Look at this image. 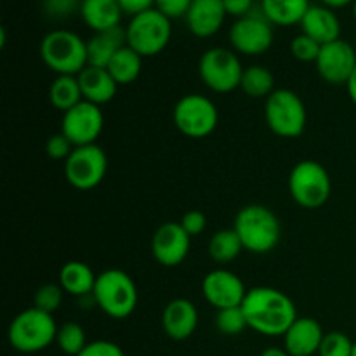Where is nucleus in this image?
I'll return each instance as SVG.
<instances>
[{
  "label": "nucleus",
  "instance_id": "obj_1",
  "mask_svg": "<svg viewBox=\"0 0 356 356\" xmlns=\"http://www.w3.org/2000/svg\"><path fill=\"white\" fill-rule=\"evenodd\" d=\"M249 329L261 336H285L299 318L294 301L273 287H254L247 292L242 305Z\"/></svg>",
  "mask_w": 356,
  "mask_h": 356
},
{
  "label": "nucleus",
  "instance_id": "obj_2",
  "mask_svg": "<svg viewBox=\"0 0 356 356\" xmlns=\"http://www.w3.org/2000/svg\"><path fill=\"white\" fill-rule=\"evenodd\" d=\"M233 229L242 240L243 250L252 254H268L278 245L282 236L280 219L271 209L250 204L240 209Z\"/></svg>",
  "mask_w": 356,
  "mask_h": 356
},
{
  "label": "nucleus",
  "instance_id": "obj_3",
  "mask_svg": "<svg viewBox=\"0 0 356 356\" xmlns=\"http://www.w3.org/2000/svg\"><path fill=\"white\" fill-rule=\"evenodd\" d=\"M40 58L56 75H79L87 61V40L66 28L49 31L40 42Z\"/></svg>",
  "mask_w": 356,
  "mask_h": 356
},
{
  "label": "nucleus",
  "instance_id": "obj_4",
  "mask_svg": "<svg viewBox=\"0 0 356 356\" xmlns=\"http://www.w3.org/2000/svg\"><path fill=\"white\" fill-rule=\"evenodd\" d=\"M58 329L51 313L31 306L14 316L7 330V339L19 353H38L54 343Z\"/></svg>",
  "mask_w": 356,
  "mask_h": 356
},
{
  "label": "nucleus",
  "instance_id": "obj_5",
  "mask_svg": "<svg viewBox=\"0 0 356 356\" xmlns=\"http://www.w3.org/2000/svg\"><path fill=\"white\" fill-rule=\"evenodd\" d=\"M92 294L97 308L115 320L129 318L139 301L134 280L122 270H106L97 275Z\"/></svg>",
  "mask_w": 356,
  "mask_h": 356
},
{
  "label": "nucleus",
  "instance_id": "obj_6",
  "mask_svg": "<svg viewBox=\"0 0 356 356\" xmlns=\"http://www.w3.org/2000/svg\"><path fill=\"white\" fill-rule=\"evenodd\" d=\"M125 38L129 47L134 49L141 58L159 56L172 38V19L153 7L129 19Z\"/></svg>",
  "mask_w": 356,
  "mask_h": 356
},
{
  "label": "nucleus",
  "instance_id": "obj_7",
  "mask_svg": "<svg viewBox=\"0 0 356 356\" xmlns=\"http://www.w3.org/2000/svg\"><path fill=\"white\" fill-rule=\"evenodd\" d=\"M289 193L299 207L315 211L329 202L332 181L322 163L301 160L289 174Z\"/></svg>",
  "mask_w": 356,
  "mask_h": 356
},
{
  "label": "nucleus",
  "instance_id": "obj_8",
  "mask_svg": "<svg viewBox=\"0 0 356 356\" xmlns=\"http://www.w3.org/2000/svg\"><path fill=\"white\" fill-rule=\"evenodd\" d=\"M264 118L280 138L294 139L305 132L308 113L301 97L291 89H275L264 104Z\"/></svg>",
  "mask_w": 356,
  "mask_h": 356
},
{
  "label": "nucleus",
  "instance_id": "obj_9",
  "mask_svg": "<svg viewBox=\"0 0 356 356\" xmlns=\"http://www.w3.org/2000/svg\"><path fill=\"white\" fill-rule=\"evenodd\" d=\"M243 66L233 49L211 47L198 61V73L207 89L218 94H228L238 89Z\"/></svg>",
  "mask_w": 356,
  "mask_h": 356
},
{
  "label": "nucleus",
  "instance_id": "obj_10",
  "mask_svg": "<svg viewBox=\"0 0 356 356\" xmlns=\"http://www.w3.org/2000/svg\"><path fill=\"white\" fill-rule=\"evenodd\" d=\"M172 120L177 131L191 139L207 138L218 127L219 113L214 101L202 94H186L176 103Z\"/></svg>",
  "mask_w": 356,
  "mask_h": 356
},
{
  "label": "nucleus",
  "instance_id": "obj_11",
  "mask_svg": "<svg viewBox=\"0 0 356 356\" xmlns=\"http://www.w3.org/2000/svg\"><path fill=\"white\" fill-rule=\"evenodd\" d=\"M273 24L266 19L259 7L247 16L233 21L228 31L232 49L243 56L264 54L273 45Z\"/></svg>",
  "mask_w": 356,
  "mask_h": 356
},
{
  "label": "nucleus",
  "instance_id": "obj_12",
  "mask_svg": "<svg viewBox=\"0 0 356 356\" xmlns=\"http://www.w3.org/2000/svg\"><path fill=\"white\" fill-rule=\"evenodd\" d=\"M108 170V156L97 145L76 146L65 160V177L70 186L80 191L94 190L103 183Z\"/></svg>",
  "mask_w": 356,
  "mask_h": 356
},
{
  "label": "nucleus",
  "instance_id": "obj_13",
  "mask_svg": "<svg viewBox=\"0 0 356 356\" xmlns=\"http://www.w3.org/2000/svg\"><path fill=\"white\" fill-rule=\"evenodd\" d=\"M104 127V115L97 104L82 101L63 113L61 132L73 146L96 145Z\"/></svg>",
  "mask_w": 356,
  "mask_h": 356
},
{
  "label": "nucleus",
  "instance_id": "obj_14",
  "mask_svg": "<svg viewBox=\"0 0 356 356\" xmlns=\"http://www.w3.org/2000/svg\"><path fill=\"white\" fill-rule=\"evenodd\" d=\"M315 66L318 75L330 86H348L356 70L355 45L343 38L322 45Z\"/></svg>",
  "mask_w": 356,
  "mask_h": 356
},
{
  "label": "nucleus",
  "instance_id": "obj_15",
  "mask_svg": "<svg viewBox=\"0 0 356 356\" xmlns=\"http://www.w3.org/2000/svg\"><path fill=\"white\" fill-rule=\"evenodd\" d=\"M247 292L249 291L245 289L242 278L225 268L209 271L202 280V294L205 301L214 306L218 312L242 306Z\"/></svg>",
  "mask_w": 356,
  "mask_h": 356
},
{
  "label": "nucleus",
  "instance_id": "obj_16",
  "mask_svg": "<svg viewBox=\"0 0 356 356\" xmlns=\"http://www.w3.org/2000/svg\"><path fill=\"white\" fill-rule=\"evenodd\" d=\"M191 236L183 229L181 222L169 221L159 226L152 238V254L162 266H179L190 252Z\"/></svg>",
  "mask_w": 356,
  "mask_h": 356
},
{
  "label": "nucleus",
  "instance_id": "obj_17",
  "mask_svg": "<svg viewBox=\"0 0 356 356\" xmlns=\"http://www.w3.org/2000/svg\"><path fill=\"white\" fill-rule=\"evenodd\" d=\"M226 17L228 14L222 0H193L184 21L195 37L211 38L221 30Z\"/></svg>",
  "mask_w": 356,
  "mask_h": 356
},
{
  "label": "nucleus",
  "instance_id": "obj_18",
  "mask_svg": "<svg viewBox=\"0 0 356 356\" xmlns=\"http://www.w3.org/2000/svg\"><path fill=\"white\" fill-rule=\"evenodd\" d=\"M198 327V309L190 299L177 298L167 302L162 313V329L172 341L193 336Z\"/></svg>",
  "mask_w": 356,
  "mask_h": 356
},
{
  "label": "nucleus",
  "instance_id": "obj_19",
  "mask_svg": "<svg viewBox=\"0 0 356 356\" xmlns=\"http://www.w3.org/2000/svg\"><path fill=\"white\" fill-rule=\"evenodd\" d=\"M323 329L315 318L302 316L291 325L284 336V348L291 356H313L318 353Z\"/></svg>",
  "mask_w": 356,
  "mask_h": 356
},
{
  "label": "nucleus",
  "instance_id": "obj_20",
  "mask_svg": "<svg viewBox=\"0 0 356 356\" xmlns=\"http://www.w3.org/2000/svg\"><path fill=\"white\" fill-rule=\"evenodd\" d=\"M299 26H301V33L312 37L320 45L330 44L341 38V21L336 10L323 3H312Z\"/></svg>",
  "mask_w": 356,
  "mask_h": 356
},
{
  "label": "nucleus",
  "instance_id": "obj_21",
  "mask_svg": "<svg viewBox=\"0 0 356 356\" xmlns=\"http://www.w3.org/2000/svg\"><path fill=\"white\" fill-rule=\"evenodd\" d=\"M76 76H79L83 101L101 106V104L110 103L117 94L118 83L106 68L86 66Z\"/></svg>",
  "mask_w": 356,
  "mask_h": 356
},
{
  "label": "nucleus",
  "instance_id": "obj_22",
  "mask_svg": "<svg viewBox=\"0 0 356 356\" xmlns=\"http://www.w3.org/2000/svg\"><path fill=\"white\" fill-rule=\"evenodd\" d=\"M127 45L125 38V28L117 26L111 30L94 33L87 40V66H97V68H108L113 56Z\"/></svg>",
  "mask_w": 356,
  "mask_h": 356
},
{
  "label": "nucleus",
  "instance_id": "obj_23",
  "mask_svg": "<svg viewBox=\"0 0 356 356\" xmlns=\"http://www.w3.org/2000/svg\"><path fill=\"white\" fill-rule=\"evenodd\" d=\"M122 16L118 0H82L80 6V17L94 33L120 26Z\"/></svg>",
  "mask_w": 356,
  "mask_h": 356
},
{
  "label": "nucleus",
  "instance_id": "obj_24",
  "mask_svg": "<svg viewBox=\"0 0 356 356\" xmlns=\"http://www.w3.org/2000/svg\"><path fill=\"white\" fill-rule=\"evenodd\" d=\"M309 7V0H259V9L273 26L301 24Z\"/></svg>",
  "mask_w": 356,
  "mask_h": 356
},
{
  "label": "nucleus",
  "instance_id": "obj_25",
  "mask_svg": "<svg viewBox=\"0 0 356 356\" xmlns=\"http://www.w3.org/2000/svg\"><path fill=\"white\" fill-rule=\"evenodd\" d=\"M97 277L89 264L82 261H70L59 271V285L66 294L80 299L94 292Z\"/></svg>",
  "mask_w": 356,
  "mask_h": 356
},
{
  "label": "nucleus",
  "instance_id": "obj_26",
  "mask_svg": "<svg viewBox=\"0 0 356 356\" xmlns=\"http://www.w3.org/2000/svg\"><path fill=\"white\" fill-rule=\"evenodd\" d=\"M49 101L56 110L66 113L82 103V89H80L79 76L76 75H58L52 80L51 87H49Z\"/></svg>",
  "mask_w": 356,
  "mask_h": 356
},
{
  "label": "nucleus",
  "instance_id": "obj_27",
  "mask_svg": "<svg viewBox=\"0 0 356 356\" xmlns=\"http://www.w3.org/2000/svg\"><path fill=\"white\" fill-rule=\"evenodd\" d=\"M106 70L110 72V75L113 76L118 86H129V83L136 82L138 76L141 75L143 58L134 49H131L129 45H124L113 56V59H111Z\"/></svg>",
  "mask_w": 356,
  "mask_h": 356
},
{
  "label": "nucleus",
  "instance_id": "obj_28",
  "mask_svg": "<svg viewBox=\"0 0 356 356\" xmlns=\"http://www.w3.org/2000/svg\"><path fill=\"white\" fill-rule=\"evenodd\" d=\"M209 256L218 264H228L235 261L243 250L242 240L235 229H219L209 240Z\"/></svg>",
  "mask_w": 356,
  "mask_h": 356
},
{
  "label": "nucleus",
  "instance_id": "obj_29",
  "mask_svg": "<svg viewBox=\"0 0 356 356\" xmlns=\"http://www.w3.org/2000/svg\"><path fill=\"white\" fill-rule=\"evenodd\" d=\"M240 89L254 99L270 97L275 92V76L268 68L261 65H252L243 70Z\"/></svg>",
  "mask_w": 356,
  "mask_h": 356
},
{
  "label": "nucleus",
  "instance_id": "obj_30",
  "mask_svg": "<svg viewBox=\"0 0 356 356\" xmlns=\"http://www.w3.org/2000/svg\"><path fill=\"white\" fill-rule=\"evenodd\" d=\"M56 343H58L59 350L68 356H79L87 346L86 330L82 325L76 322H66L58 329V336H56Z\"/></svg>",
  "mask_w": 356,
  "mask_h": 356
},
{
  "label": "nucleus",
  "instance_id": "obj_31",
  "mask_svg": "<svg viewBox=\"0 0 356 356\" xmlns=\"http://www.w3.org/2000/svg\"><path fill=\"white\" fill-rule=\"evenodd\" d=\"M249 327L242 306L219 309L216 315V329L225 336H238Z\"/></svg>",
  "mask_w": 356,
  "mask_h": 356
},
{
  "label": "nucleus",
  "instance_id": "obj_32",
  "mask_svg": "<svg viewBox=\"0 0 356 356\" xmlns=\"http://www.w3.org/2000/svg\"><path fill=\"white\" fill-rule=\"evenodd\" d=\"M63 294L65 291L61 289L59 284H44L42 287L37 289L33 296V306L35 308L42 309L45 313H54L59 309L63 302Z\"/></svg>",
  "mask_w": 356,
  "mask_h": 356
},
{
  "label": "nucleus",
  "instance_id": "obj_33",
  "mask_svg": "<svg viewBox=\"0 0 356 356\" xmlns=\"http://www.w3.org/2000/svg\"><path fill=\"white\" fill-rule=\"evenodd\" d=\"M353 350V341L346 334L334 330L323 336L322 344H320V356H351Z\"/></svg>",
  "mask_w": 356,
  "mask_h": 356
},
{
  "label": "nucleus",
  "instance_id": "obj_34",
  "mask_svg": "<svg viewBox=\"0 0 356 356\" xmlns=\"http://www.w3.org/2000/svg\"><path fill=\"white\" fill-rule=\"evenodd\" d=\"M320 49H322V45L305 33H299L298 37H294V40L291 42L292 56L301 63H316Z\"/></svg>",
  "mask_w": 356,
  "mask_h": 356
},
{
  "label": "nucleus",
  "instance_id": "obj_35",
  "mask_svg": "<svg viewBox=\"0 0 356 356\" xmlns=\"http://www.w3.org/2000/svg\"><path fill=\"white\" fill-rule=\"evenodd\" d=\"M82 6V0H44V13L51 19H66L73 13L79 10Z\"/></svg>",
  "mask_w": 356,
  "mask_h": 356
},
{
  "label": "nucleus",
  "instance_id": "obj_36",
  "mask_svg": "<svg viewBox=\"0 0 356 356\" xmlns=\"http://www.w3.org/2000/svg\"><path fill=\"white\" fill-rule=\"evenodd\" d=\"M73 148H75V146L68 141V138H66L63 132L51 136V138L47 139V145H45V152H47V155L51 156L52 160H66L72 155Z\"/></svg>",
  "mask_w": 356,
  "mask_h": 356
},
{
  "label": "nucleus",
  "instance_id": "obj_37",
  "mask_svg": "<svg viewBox=\"0 0 356 356\" xmlns=\"http://www.w3.org/2000/svg\"><path fill=\"white\" fill-rule=\"evenodd\" d=\"M181 226H183L184 232L193 238V236L202 235L207 228V218H205L204 212L200 211H188L186 214L181 218Z\"/></svg>",
  "mask_w": 356,
  "mask_h": 356
},
{
  "label": "nucleus",
  "instance_id": "obj_38",
  "mask_svg": "<svg viewBox=\"0 0 356 356\" xmlns=\"http://www.w3.org/2000/svg\"><path fill=\"white\" fill-rule=\"evenodd\" d=\"M193 0H155V9L165 14L169 19H177V17L186 16Z\"/></svg>",
  "mask_w": 356,
  "mask_h": 356
},
{
  "label": "nucleus",
  "instance_id": "obj_39",
  "mask_svg": "<svg viewBox=\"0 0 356 356\" xmlns=\"http://www.w3.org/2000/svg\"><path fill=\"white\" fill-rule=\"evenodd\" d=\"M79 356H125V353L118 344L101 339L87 344Z\"/></svg>",
  "mask_w": 356,
  "mask_h": 356
},
{
  "label": "nucleus",
  "instance_id": "obj_40",
  "mask_svg": "<svg viewBox=\"0 0 356 356\" xmlns=\"http://www.w3.org/2000/svg\"><path fill=\"white\" fill-rule=\"evenodd\" d=\"M222 3H225L226 14L235 19H240L256 9V0H222Z\"/></svg>",
  "mask_w": 356,
  "mask_h": 356
},
{
  "label": "nucleus",
  "instance_id": "obj_41",
  "mask_svg": "<svg viewBox=\"0 0 356 356\" xmlns=\"http://www.w3.org/2000/svg\"><path fill=\"white\" fill-rule=\"evenodd\" d=\"M118 3H120L124 14L131 17L155 7V0H118Z\"/></svg>",
  "mask_w": 356,
  "mask_h": 356
},
{
  "label": "nucleus",
  "instance_id": "obj_42",
  "mask_svg": "<svg viewBox=\"0 0 356 356\" xmlns=\"http://www.w3.org/2000/svg\"><path fill=\"white\" fill-rule=\"evenodd\" d=\"M355 0H320V3H323V6L330 7V9L337 10V9H344V7L348 6H353Z\"/></svg>",
  "mask_w": 356,
  "mask_h": 356
},
{
  "label": "nucleus",
  "instance_id": "obj_43",
  "mask_svg": "<svg viewBox=\"0 0 356 356\" xmlns=\"http://www.w3.org/2000/svg\"><path fill=\"white\" fill-rule=\"evenodd\" d=\"M261 356H291V355L287 353V350H285V348L271 346V348H266V350L261 353Z\"/></svg>",
  "mask_w": 356,
  "mask_h": 356
},
{
  "label": "nucleus",
  "instance_id": "obj_44",
  "mask_svg": "<svg viewBox=\"0 0 356 356\" xmlns=\"http://www.w3.org/2000/svg\"><path fill=\"white\" fill-rule=\"evenodd\" d=\"M348 92H350V97L351 101H353V104L356 106V70L353 73V76L350 79V82H348Z\"/></svg>",
  "mask_w": 356,
  "mask_h": 356
},
{
  "label": "nucleus",
  "instance_id": "obj_45",
  "mask_svg": "<svg viewBox=\"0 0 356 356\" xmlns=\"http://www.w3.org/2000/svg\"><path fill=\"white\" fill-rule=\"evenodd\" d=\"M351 356H356V341H353V350H351Z\"/></svg>",
  "mask_w": 356,
  "mask_h": 356
},
{
  "label": "nucleus",
  "instance_id": "obj_46",
  "mask_svg": "<svg viewBox=\"0 0 356 356\" xmlns=\"http://www.w3.org/2000/svg\"><path fill=\"white\" fill-rule=\"evenodd\" d=\"M351 7H353V17H355V21H356V0H355L353 6H351Z\"/></svg>",
  "mask_w": 356,
  "mask_h": 356
},
{
  "label": "nucleus",
  "instance_id": "obj_47",
  "mask_svg": "<svg viewBox=\"0 0 356 356\" xmlns=\"http://www.w3.org/2000/svg\"><path fill=\"white\" fill-rule=\"evenodd\" d=\"M353 45H355V49H356V38H355V44Z\"/></svg>",
  "mask_w": 356,
  "mask_h": 356
}]
</instances>
